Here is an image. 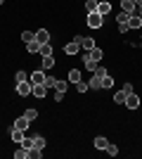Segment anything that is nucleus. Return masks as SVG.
Segmentation results:
<instances>
[{
	"mask_svg": "<svg viewBox=\"0 0 142 159\" xmlns=\"http://www.w3.org/2000/svg\"><path fill=\"white\" fill-rule=\"evenodd\" d=\"M88 26L90 29H102V24H104V17H102L100 12H88Z\"/></svg>",
	"mask_w": 142,
	"mask_h": 159,
	"instance_id": "f257e3e1",
	"label": "nucleus"
},
{
	"mask_svg": "<svg viewBox=\"0 0 142 159\" xmlns=\"http://www.w3.org/2000/svg\"><path fill=\"white\" fill-rule=\"evenodd\" d=\"M81 38H83V36H76V38H71V43H67V45H64V52H67L69 57L81 50Z\"/></svg>",
	"mask_w": 142,
	"mask_h": 159,
	"instance_id": "f03ea898",
	"label": "nucleus"
},
{
	"mask_svg": "<svg viewBox=\"0 0 142 159\" xmlns=\"http://www.w3.org/2000/svg\"><path fill=\"white\" fill-rule=\"evenodd\" d=\"M31 90H33V83H31V81H19V83H17V95H21V98H28Z\"/></svg>",
	"mask_w": 142,
	"mask_h": 159,
	"instance_id": "7ed1b4c3",
	"label": "nucleus"
},
{
	"mask_svg": "<svg viewBox=\"0 0 142 159\" xmlns=\"http://www.w3.org/2000/svg\"><path fill=\"white\" fill-rule=\"evenodd\" d=\"M102 79H104V76L93 74V76H90V81H88V88H90V90H102Z\"/></svg>",
	"mask_w": 142,
	"mask_h": 159,
	"instance_id": "20e7f679",
	"label": "nucleus"
},
{
	"mask_svg": "<svg viewBox=\"0 0 142 159\" xmlns=\"http://www.w3.org/2000/svg\"><path fill=\"white\" fill-rule=\"evenodd\" d=\"M28 126H31V121H28L26 116H24V114L14 119V128H19V131H24V133H26V131H28Z\"/></svg>",
	"mask_w": 142,
	"mask_h": 159,
	"instance_id": "39448f33",
	"label": "nucleus"
},
{
	"mask_svg": "<svg viewBox=\"0 0 142 159\" xmlns=\"http://www.w3.org/2000/svg\"><path fill=\"white\" fill-rule=\"evenodd\" d=\"M123 105L128 107V109H137V107H140V98H137V95H133V93H128Z\"/></svg>",
	"mask_w": 142,
	"mask_h": 159,
	"instance_id": "423d86ee",
	"label": "nucleus"
},
{
	"mask_svg": "<svg viewBox=\"0 0 142 159\" xmlns=\"http://www.w3.org/2000/svg\"><path fill=\"white\" fill-rule=\"evenodd\" d=\"M28 81L33 83V86H38V83H45V71L43 69H38V71H33L31 76H28Z\"/></svg>",
	"mask_w": 142,
	"mask_h": 159,
	"instance_id": "0eeeda50",
	"label": "nucleus"
},
{
	"mask_svg": "<svg viewBox=\"0 0 142 159\" xmlns=\"http://www.w3.org/2000/svg\"><path fill=\"white\" fill-rule=\"evenodd\" d=\"M31 95H33V98H45V95H47V86H45V83H38V86H33V90H31Z\"/></svg>",
	"mask_w": 142,
	"mask_h": 159,
	"instance_id": "6e6552de",
	"label": "nucleus"
},
{
	"mask_svg": "<svg viewBox=\"0 0 142 159\" xmlns=\"http://www.w3.org/2000/svg\"><path fill=\"white\" fill-rule=\"evenodd\" d=\"M97 12H100L102 17L111 14V2H107V0H100V2H97Z\"/></svg>",
	"mask_w": 142,
	"mask_h": 159,
	"instance_id": "1a4fd4ad",
	"label": "nucleus"
},
{
	"mask_svg": "<svg viewBox=\"0 0 142 159\" xmlns=\"http://www.w3.org/2000/svg\"><path fill=\"white\" fill-rule=\"evenodd\" d=\"M88 57H90V60H93V62H97V64H100V60H102V57H104V50L95 45L93 50H90V52H88Z\"/></svg>",
	"mask_w": 142,
	"mask_h": 159,
	"instance_id": "9d476101",
	"label": "nucleus"
},
{
	"mask_svg": "<svg viewBox=\"0 0 142 159\" xmlns=\"http://www.w3.org/2000/svg\"><path fill=\"white\" fill-rule=\"evenodd\" d=\"M135 2H133V0H121V10H123V12H126V14H135Z\"/></svg>",
	"mask_w": 142,
	"mask_h": 159,
	"instance_id": "9b49d317",
	"label": "nucleus"
},
{
	"mask_svg": "<svg viewBox=\"0 0 142 159\" xmlns=\"http://www.w3.org/2000/svg\"><path fill=\"white\" fill-rule=\"evenodd\" d=\"M36 40H38V43H50V31H47V29H41V31H36Z\"/></svg>",
	"mask_w": 142,
	"mask_h": 159,
	"instance_id": "f8f14e48",
	"label": "nucleus"
},
{
	"mask_svg": "<svg viewBox=\"0 0 142 159\" xmlns=\"http://www.w3.org/2000/svg\"><path fill=\"white\" fill-rule=\"evenodd\" d=\"M128 29H142V17L130 14V17H128Z\"/></svg>",
	"mask_w": 142,
	"mask_h": 159,
	"instance_id": "ddd939ff",
	"label": "nucleus"
},
{
	"mask_svg": "<svg viewBox=\"0 0 142 159\" xmlns=\"http://www.w3.org/2000/svg\"><path fill=\"white\" fill-rule=\"evenodd\" d=\"M67 81L76 86V83L81 81V71H78V69H71V71H69V76H67Z\"/></svg>",
	"mask_w": 142,
	"mask_h": 159,
	"instance_id": "4468645a",
	"label": "nucleus"
},
{
	"mask_svg": "<svg viewBox=\"0 0 142 159\" xmlns=\"http://www.w3.org/2000/svg\"><path fill=\"white\" fill-rule=\"evenodd\" d=\"M10 138H12L14 143H21V140H24V131H19V128H14V126H12V131H10Z\"/></svg>",
	"mask_w": 142,
	"mask_h": 159,
	"instance_id": "2eb2a0df",
	"label": "nucleus"
},
{
	"mask_svg": "<svg viewBox=\"0 0 142 159\" xmlns=\"http://www.w3.org/2000/svg\"><path fill=\"white\" fill-rule=\"evenodd\" d=\"M107 145H109V140L104 138V135H97V138H95V147H97V150H107Z\"/></svg>",
	"mask_w": 142,
	"mask_h": 159,
	"instance_id": "dca6fc26",
	"label": "nucleus"
},
{
	"mask_svg": "<svg viewBox=\"0 0 142 159\" xmlns=\"http://www.w3.org/2000/svg\"><path fill=\"white\" fill-rule=\"evenodd\" d=\"M38 55H41V57H50V55H52V45H50V43H43Z\"/></svg>",
	"mask_w": 142,
	"mask_h": 159,
	"instance_id": "f3484780",
	"label": "nucleus"
},
{
	"mask_svg": "<svg viewBox=\"0 0 142 159\" xmlns=\"http://www.w3.org/2000/svg\"><path fill=\"white\" fill-rule=\"evenodd\" d=\"M67 86H69V81H59V79H57L52 88L57 90V93H67Z\"/></svg>",
	"mask_w": 142,
	"mask_h": 159,
	"instance_id": "a211bd4d",
	"label": "nucleus"
},
{
	"mask_svg": "<svg viewBox=\"0 0 142 159\" xmlns=\"http://www.w3.org/2000/svg\"><path fill=\"white\" fill-rule=\"evenodd\" d=\"M81 48L90 52V50L95 48V38H81Z\"/></svg>",
	"mask_w": 142,
	"mask_h": 159,
	"instance_id": "6ab92c4d",
	"label": "nucleus"
},
{
	"mask_svg": "<svg viewBox=\"0 0 142 159\" xmlns=\"http://www.w3.org/2000/svg\"><path fill=\"white\" fill-rule=\"evenodd\" d=\"M26 50H28V52H31V55H36V52H38V50H41V43H38V40H31V43H26Z\"/></svg>",
	"mask_w": 142,
	"mask_h": 159,
	"instance_id": "aec40b11",
	"label": "nucleus"
},
{
	"mask_svg": "<svg viewBox=\"0 0 142 159\" xmlns=\"http://www.w3.org/2000/svg\"><path fill=\"white\" fill-rule=\"evenodd\" d=\"M83 64H85V69H88V71H95V69H97V66H100V64H97V62H93V60H90L88 55H85V57H83Z\"/></svg>",
	"mask_w": 142,
	"mask_h": 159,
	"instance_id": "412c9836",
	"label": "nucleus"
},
{
	"mask_svg": "<svg viewBox=\"0 0 142 159\" xmlns=\"http://www.w3.org/2000/svg\"><path fill=\"white\" fill-rule=\"evenodd\" d=\"M33 147L36 150H45V138L43 135H33Z\"/></svg>",
	"mask_w": 142,
	"mask_h": 159,
	"instance_id": "4be33fe9",
	"label": "nucleus"
},
{
	"mask_svg": "<svg viewBox=\"0 0 142 159\" xmlns=\"http://www.w3.org/2000/svg\"><path fill=\"white\" fill-rule=\"evenodd\" d=\"M126 95H128L126 90H118V93H114V102H116V105H123V102H126Z\"/></svg>",
	"mask_w": 142,
	"mask_h": 159,
	"instance_id": "5701e85b",
	"label": "nucleus"
},
{
	"mask_svg": "<svg viewBox=\"0 0 142 159\" xmlns=\"http://www.w3.org/2000/svg\"><path fill=\"white\" fill-rule=\"evenodd\" d=\"M14 159H28V150L26 147H19V150L14 152Z\"/></svg>",
	"mask_w": 142,
	"mask_h": 159,
	"instance_id": "b1692460",
	"label": "nucleus"
},
{
	"mask_svg": "<svg viewBox=\"0 0 142 159\" xmlns=\"http://www.w3.org/2000/svg\"><path fill=\"white\" fill-rule=\"evenodd\" d=\"M97 2L100 0H85V10L88 12H97Z\"/></svg>",
	"mask_w": 142,
	"mask_h": 159,
	"instance_id": "393cba45",
	"label": "nucleus"
},
{
	"mask_svg": "<svg viewBox=\"0 0 142 159\" xmlns=\"http://www.w3.org/2000/svg\"><path fill=\"white\" fill-rule=\"evenodd\" d=\"M54 66V57L50 55V57H43V69H52Z\"/></svg>",
	"mask_w": 142,
	"mask_h": 159,
	"instance_id": "a878e982",
	"label": "nucleus"
},
{
	"mask_svg": "<svg viewBox=\"0 0 142 159\" xmlns=\"http://www.w3.org/2000/svg\"><path fill=\"white\" fill-rule=\"evenodd\" d=\"M41 157H43V150H36V147L28 150V159H41Z\"/></svg>",
	"mask_w": 142,
	"mask_h": 159,
	"instance_id": "bb28decb",
	"label": "nucleus"
},
{
	"mask_svg": "<svg viewBox=\"0 0 142 159\" xmlns=\"http://www.w3.org/2000/svg\"><path fill=\"white\" fill-rule=\"evenodd\" d=\"M76 90H78V93H88V90H90V88H88V83H85V81H78V83H76Z\"/></svg>",
	"mask_w": 142,
	"mask_h": 159,
	"instance_id": "cd10ccee",
	"label": "nucleus"
},
{
	"mask_svg": "<svg viewBox=\"0 0 142 159\" xmlns=\"http://www.w3.org/2000/svg\"><path fill=\"white\" fill-rule=\"evenodd\" d=\"M19 81H28V74L26 71H17L14 74V83H19Z\"/></svg>",
	"mask_w": 142,
	"mask_h": 159,
	"instance_id": "c85d7f7f",
	"label": "nucleus"
},
{
	"mask_svg": "<svg viewBox=\"0 0 142 159\" xmlns=\"http://www.w3.org/2000/svg\"><path fill=\"white\" fill-rule=\"evenodd\" d=\"M33 38H36V33H31V31H24V33H21V40H24V43H31Z\"/></svg>",
	"mask_w": 142,
	"mask_h": 159,
	"instance_id": "c756f323",
	"label": "nucleus"
},
{
	"mask_svg": "<svg viewBox=\"0 0 142 159\" xmlns=\"http://www.w3.org/2000/svg\"><path fill=\"white\" fill-rule=\"evenodd\" d=\"M111 86H114V79H111V76L107 74V76L102 79V88H111Z\"/></svg>",
	"mask_w": 142,
	"mask_h": 159,
	"instance_id": "7c9ffc66",
	"label": "nucleus"
},
{
	"mask_svg": "<svg viewBox=\"0 0 142 159\" xmlns=\"http://www.w3.org/2000/svg\"><path fill=\"white\" fill-rule=\"evenodd\" d=\"M104 152H107L109 157H116V154H118V147H116V145H107V150H104Z\"/></svg>",
	"mask_w": 142,
	"mask_h": 159,
	"instance_id": "2f4dec72",
	"label": "nucleus"
},
{
	"mask_svg": "<svg viewBox=\"0 0 142 159\" xmlns=\"http://www.w3.org/2000/svg\"><path fill=\"white\" fill-rule=\"evenodd\" d=\"M24 116H26L28 121H36V116H38V112H36V109H26V112H24Z\"/></svg>",
	"mask_w": 142,
	"mask_h": 159,
	"instance_id": "473e14b6",
	"label": "nucleus"
},
{
	"mask_svg": "<svg viewBox=\"0 0 142 159\" xmlns=\"http://www.w3.org/2000/svg\"><path fill=\"white\" fill-rule=\"evenodd\" d=\"M128 17H130V14L121 12V14H118V17H116V21H118V24H123V21H128Z\"/></svg>",
	"mask_w": 142,
	"mask_h": 159,
	"instance_id": "72a5a7b5",
	"label": "nucleus"
},
{
	"mask_svg": "<svg viewBox=\"0 0 142 159\" xmlns=\"http://www.w3.org/2000/svg\"><path fill=\"white\" fill-rule=\"evenodd\" d=\"M54 81H57L54 76H45V86H47V88H52V86H54Z\"/></svg>",
	"mask_w": 142,
	"mask_h": 159,
	"instance_id": "f704fd0d",
	"label": "nucleus"
},
{
	"mask_svg": "<svg viewBox=\"0 0 142 159\" xmlns=\"http://www.w3.org/2000/svg\"><path fill=\"white\" fill-rule=\"evenodd\" d=\"M118 31H121V33H126V31H130V29H128V21H123V24H118Z\"/></svg>",
	"mask_w": 142,
	"mask_h": 159,
	"instance_id": "c9c22d12",
	"label": "nucleus"
},
{
	"mask_svg": "<svg viewBox=\"0 0 142 159\" xmlns=\"http://www.w3.org/2000/svg\"><path fill=\"white\" fill-rule=\"evenodd\" d=\"M64 95H67V93H57V90H54V102H62V100H64Z\"/></svg>",
	"mask_w": 142,
	"mask_h": 159,
	"instance_id": "e433bc0d",
	"label": "nucleus"
},
{
	"mask_svg": "<svg viewBox=\"0 0 142 159\" xmlns=\"http://www.w3.org/2000/svg\"><path fill=\"white\" fill-rule=\"evenodd\" d=\"M135 14H137V17H142V2H140L137 7H135Z\"/></svg>",
	"mask_w": 142,
	"mask_h": 159,
	"instance_id": "4c0bfd02",
	"label": "nucleus"
},
{
	"mask_svg": "<svg viewBox=\"0 0 142 159\" xmlns=\"http://www.w3.org/2000/svg\"><path fill=\"white\" fill-rule=\"evenodd\" d=\"M133 2H135V5H140V2H142V0H133Z\"/></svg>",
	"mask_w": 142,
	"mask_h": 159,
	"instance_id": "58836bf2",
	"label": "nucleus"
},
{
	"mask_svg": "<svg viewBox=\"0 0 142 159\" xmlns=\"http://www.w3.org/2000/svg\"><path fill=\"white\" fill-rule=\"evenodd\" d=\"M2 2H5V0H0V5H2Z\"/></svg>",
	"mask_w": 142,
	"mask_h": 159,
	"instance_id": "ea45409f",
	"label": "nucleus"
}]
</instances>
